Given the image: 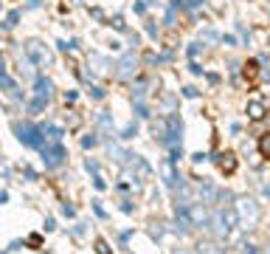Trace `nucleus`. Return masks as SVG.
Masks as SVG:
<instances>
[{
    "mask_svg": "<svg viewBox=\"0 0 270 254\" xmlns=\"http://www.w3.org/2000/svg\"><path fill=\"white\" fill-rule=\"evenodd\" d=\"M93 144H99L96 136H85V139H82V147H93Z\"/></svg>",
    "mask_w": 270,
    "mask_h": 254,
    "instance_id": "4be33fe9",
    "label": "nucleus"
},
{
    "mask_svg": "<svg viewBox=\"0 0 270 254\" xmlns=\"http://www.w3.org/2000/svg\"><path fill=\"white\" fill-rule=\"evenodd\" d=\"M110 158H112L115 164H121V167H130V161H133V152L121 150L118 144H110Z\"/></svg>",
    "mask_w": 270,
    "mask_h": 254,
    "instance_id": "9d476101",
    "label": "nucleus"
},
{
    "mask_svg": "<svg viewBox=\"0 0 270 254\" xmlns=\"http://www.w3.org/2000/svg\"><path fill=\"white\" fill-rule=\"evenodd\" d=\"M90 65H96V74H107V68H110V62H107V59L104 57H99V54H90Z\"/></svg>",
    "mask_w": 270,
    "mask_h": 254,
    "instance_id": "4468645a",
    "label": "nucleus"
},
{
    "mask_svg": "<svg viewBox=\"0 0 270 254\" xmlns=\"http://www.w3.org/2000/svg\"><path fill=\"white\" fill-rule=\"evenodd\" d=\"M65 158H68V152H65V147H62V144H45V147H43L45 167L56 170V167H62V164H65Z\"/></svg>",
    "mask_w": 270,
    "mask_h": 254,
    "instance_id": "0eeeda50",
    "label": "nucleus"
},
{
    "mask_svg": "<svg viewBox=\"0 0 270 254\" xmlns=\"http://www.w3.org/2000/svg\"><path fill=\"white\" fill-rule=\"evenodd\" d=\"M14 133H17L20 144L34 147V150H43L45 144H48V141H45V130L31 125V122H14Z\"/></svg>",
    "mask_w": 270,
    "mask_h": 254,
    "instance_id": "f257e3e1",
    "label": "nucleus"
},
{
    "mask_svg": "<svg viewBox=\"0 0 270 254\" xmlns=\"http://www.w3.org/2000/svg\"><path fill=\"white\" fill-rule=\"evenodd\" d=\"M51 96H54V85L48 76H37V99H43V102H51Z\"/></svg>",
    "mask_w": 270,
    "mask_h": 254,
    "instance_id": "6e6552de",
    "label": "nucleus"
},
{
    "mask_svg": "<svg viewBox=\"0 0 270 254\" xmlns=\"http://www.w3.org/2000/svg\"><path fill=\"white\" fill-rule=\"evenodd\" d=\"M22 17V12H17V9H14V12H9V17H6V28H14V25H17V20H20Z\"/></svg>",
    "mask_w": 270,
    "mask_h": 254,
    "instance_id": "f3484780",
    "label": "nucleus"
},
{
    "mask_svg": "<svg viewBox=\"0 0 270 254\" xmlns=\"http://www.w3.org/2000/svg\"><path fill=\"white\" fill-rule=\"evenodd\" d=\"M172 161H175V158H169V161H163V167H160V170H163V178H166V184H169V186H178V181H183V178H180V175L175 173V167H172Z\"/></svg>",
    "mask_w": 270,
    "mask_h": 254,
    "instance_id": "9b49d317",
    "label": "nucleus"
},
{
    "mask_svg": "<svg viewBox=\"0 0 270 254\" xmlns=\"http://www.w3.org/2000/svg\"><path fill=\"white\" fill-rule=\"evenodd\" d=\"M25 57L31 59L37 68H48L51 62H54V54H51V48L40 43V40H28L25 43Z\"/></svg>",
    "mask_w": 270,
    "mask_h": 254,
    "instance_id": "20e7f679",
    "label": "nucleus"
},
{
    "mask_svg": "<svg viewBox=\"0 0 270 254\" xmlns=\"http://www.w3.org/2000/svg\"><path fill=\"white\" fill-rule=\"evenodd\" d=\"M0 85H3V91L9 93V96H20L17 88H14V79L9 76V71H3V74H0Z\"/></svg>",
    "mask_w": 270,
    "mask_h": 254,
    "instance_id": "ddd939ff",
    "label": "nucleus"
},
{
    "mask_svg": "<svg viewBox=\"0 0 270 254\" xmlns=\"http://www.w3.org/2000/svg\"><path fill=\"white\" fill-rule=\"evenodd\" d=\"M200 3H202V0H189V6H191V9H197Z\"/></svg>",
    "mask_w": 270,
    "mask_h": 254,
    "instance_id": "a878e982",
    "label": "nucleus"
},
{
    "mask_svg": "<svg viewBox=\"0 0 270 254\" xmlns=\"http://www.w3.org/2000/svg\"><path fill=\"white\" fill-rule=\"evenodd\" d=\"M265 116H268V107H265V102H259V99L248 102V119H250V122H262Z\"/></svg>",
    "mask_w": 270,
    "mask_h": 254,
    "instance_id": "1a4fd4ad",
    "label": "nucleus"
},
{
    "mask_svg": "<svg viewBox=\"0 0 270 254\" xmlns=\"http://www.w3.org/2000/svg\"><path fill=\"white\" fill-rule=\"evenodd\" d=\"M217 164H220V170H223L225 175H231L236 170V158H234V152H225V155H220L217 158Z\"/></svg>",
    "mask_w": 270,
    "mask_h": 254,
    "instance_id": "f8f14e48",
    "label": "nucleus"
},
{
    "mask_svg": "<svg viewBox=\"0 0 270 254\" xmlns=\"http://www.w3.org/2000/svg\"><path fill=\"white\" fill-rule=\"evenodd\" d=\"M135 133H138V125L133 122V125H127V127H124V136H121V139H133Z\"/></svg>",
    "mask_w": 270,
    "mask_h": 254,
    "instance_id": "aec40b11",
    "label": "nucleus"
},
{
    "mask_svg": "<svg viewBox=\"0 0 270 254\" xmlns=\"http://www.w3.org/2000/svg\"><path fill=\"white\" fill-rule=\"evenodd\" d=\"M183 209H186V218H189L191 226H208L211 223V215L205 212V203H200V201L183 203Z\"/></svg>",
    "mask_w": 270,
    "mask_h": 254,
    "instance_id": "423d86ee",
    "label": "nucleus"
},
{
    "mask_svg": "<svg viewBox=\"0 0 270 254\" xmlns=\"http://www.w3.org/2000/svg\"><path fill=\"white\" fill-rule=\"evenodd\" d=\"M45 104H48V102H43V99H34V102L28 104V113H40V110H43Z\"/></svg>",
    "mask_w": 270,
    "mask_h": 254,
    "instance_id": "6ab92c4d",
    "label": "nucleus"
},
{
    "mask_svg": "<svg viewBox=\"0 0 270 254\" xmlns=\"http://www.w3.org/2000/svg\"><path fill=\"white\" fill-rule=\"evenodd\" d=\"M96 252H99V254H110V249H107V243H104V240H96Z\"/></svg>",
    "mask_w": 270,
    "mask_h": 254,
    "instance_id": "5701e85b",
    "label": "nucleus"
},
{
    "mask_svg": "<svg viewBox=\"0 0 270 254\" xmlns=\"http://www.w3.org/2000/svg\"><path fill=\"white\" fill-rule=\"evenodd\" d=\"M245 254H259V252H256V246H245Z\"/></svg>",
    "mask_w": 270,
    "mask_h": 254,
    "instance_id": "393cba45",
    "label": "nucleus"
},
{
    "mask_svg": "<svg viewBox=\"0 0 270 254\" xmlns=\"http://www.w3.org/2000/svg\"><path fill=\"white\" fill-rule=\"evenodd\" d=\"M135 74H138V54H135V51H127V54L115 62V79L130 82V79H135Z\"/></svg>",
    "mask_w": 270,
    "mask_h": 254,
    "instance_id": "39448f33",
    "label": "nucleus"
},
{
    "mask_svg": "<svg viewBox=\"0 0 270 254\" xmlns=\"http://www.w3.org/2000/svg\"><path fill=\"white\" fill-rule=\"evenodd\" d=\"M200 254H223V249H214V246H200Z\"/></svg>",
    "mask_w": 270,
    "mask_h": 254,
    "instance_id": "412c9836",
    "label": "nucleus"
},
{
    "mask_svg": "<svg viewBox=\"0 0 270 254\" xmlns=\"http://www.w3.org/2000/svg\"><path fill=\"white\" fill-rule=\"evenodd\" d=\"M236 218H239V223H245V226H253V223H259V218H262V206H259L256 201L250 195H239L236 198Z\"/></svg>",
    "mask_w": 270,
    "mask_h": 254,
    "instance_id": "7ed1b4c3",
    "label": "nucleus"
},
{
    "mask_svg": "<svg viewBox=\"0 0 270 254\" xmlns=\"http://www.w3.org/2000/svg\"><path fill=\"white\" fill-rule=\"evenodd\" d=\"M259 152H262V158H270V133L259 139Z\"/></svg>",
    "mask_w": 270,
    "mask_h": 254,
    "instance_id": "2eb2a0df",
    "label": "nucleus"
},
{
    "mask_svg": "<svg viewBox=\"0 0 270 254\" xmlns=\"http://www.w3.org/2000/svg\"><path fill=\"white\" fill-rule=\"evenodd\" d=\"M265 254H270V243H268V246H265Z\"/></svg>",
    "mask_w": 270,
    "mask_h": 254,
    "instance_id": "bb28decb",
    "label": "nucleus"
},
{
    "mask_svg": "<svg viewBox=\"0 0 270 254\" xmlns=\"http://www.w3.org/2000/svg\"><path fill=\"white\" fill-rule=\"evenodd\" d=\"M99 127H101V130H107V133L112 130V119H110L107 110H101V113H99Z\"/></svg>",
    "mask_w": 270,
    "mask_h": 254,
    "instance_id": "dca6fc26",
    "label": "nucleus"
},
{
    "mask_svg": "<svg viewBox=\"0 0 270 254\" xmlns=\"http://www.w3.org/2000/svg\"><path fill=\"white\" fill-rule=\"evenodd\" d=\"M236 220H239L236 218V209L234 212H231V209H217V212L211 215V223H208V226H211V234L217 237V240H225V237L234 231Z\"/></svg>",
    "mask_w": 270,
    "mask_h": 254,
    "instance_id": "f03ea898",
    "label": "nucleus"
},
{
    "mask_svg": "<svg viewBox=\"0 0 270 254\" xmlns=\"http://www.w3.org/2000/svg\"><path fill=\"white\" fill-rule=\"evenodd\" d=\"M256 68H259V62H248V65H245V76H248V79H256Z\"/></svg>",
    "mask_w": 270,
    "mask_h": 254,
    "instance_id": "a211bd4d",
    "label": "nucleus"
},
{
    "mask_svg": "<svg viewBox=\"0 0 270 254\" xmlns=\"http://www.w3.org/2000/svg\"><path fill=\"white\" fill-rule=\"evenodd\" d=\"M40 243H43L40 240V234H31V237H28V246H40Z\"/></svg>",
    "mask_w": 270,
    "mask_h": 254,
    "instance_id": "b1692460",
    "label": "nucleus"
}]
</instances>
